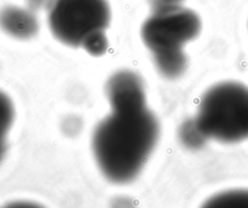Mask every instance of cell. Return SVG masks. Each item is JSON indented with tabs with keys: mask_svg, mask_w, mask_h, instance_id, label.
Segmentation results:
<instances>
[{
	"mask_svg": "<svg viewBox=\"0 0 248 208\" xmlns=\"http://www.w3.org/2000/svg\"><path fill=\"white\" fill-rule=\"evenodd\" d=\"M160 127L147 105L112 110L95 128L92 149L104 175L114 183L134 180L153 152Z\"/></svg>",
	"mask_w": 248,
	"mask_h": 208,
	"instance_id": "1",
	"label": "cell"
},
{
	"mask_svg": "<svg viewBox=\"0 0 248 208\" xmlns=\"http://www.w3.org/2000/svg\"><path fill=\"white\" fill-rule=\"evenodd\" d=\"M141 26V39L152 52L155 66L166 77L179 76L186 67L183 47L200 32V18L187 8L170 2L153 6Z\"/></svg>",
	"mask_w": 248,
	"mask_h": 208,
	"instance_id": "2",
	"label": "cell"
},
{
	"mask_svg": "<svg viewBox=\"0 0 248 208\" xmlns=\"http://www.w3.org/2000/svg\"><path fill=\"white\" fill-rule=\"evenodd\" d=\"M205 142L236 144L248 138V86L228 80L210 86L200 100L197 113L190 120Z\"/></svg>",
	"mask_w": 248,
	"mask_h": 208,
	"instance_id": "3",
	"label": "cell"
},
{
	"mask_svg": "<svg viewBox=\"0 0 248 208\" xmlns=\"http://www.w3.org/2000/svg\"><path fill=\"white\" fill-rule=\"evenodd\" d=\"M110 15L107 0H52L47 21L59 42L78 47L91 34L105 31Z\"/></svg>",
	"mask_w": 248,
	"mask_h": 208,
	"instance_id": "4",
	"label": "cell"
},
{
	"mask_svg": "<svg viewBox=\"0 0 248 208\" xmlns=\"http://www.w3.org/2000/svg\"><path fill=\"white\" fill-rule=\"evenodd\" d=\"M106 94L112 110L147 105L143 82L131 71H119L112 74L107 82Z\"/></svg>",
	"mask_w": 248,
	"mask_h": 208,
	"instance_id": "5",
	"label": "cell"
},
{
	"mask_svg": "<svg viewBox=\"0 0 248 208\" xmlns=\"http://www.w3.org/2000/svg\"><path fill=\"white\" fill-rule=\"evenodd\" d=\"M0 28L16 39L26 40L37 34L39 23L36 15L30 11L8 6L0 10Z\"/></svg>",
	"mask_w": 248,
	"mask_h": 208,
	"instance_id": "6",
	"label": "cell"
},
{
	"mask_svg": "<svg viewBox=\"0 0 248 208\" xmlns=\"http://www.w3.org/2000/svg\"><path fill=\"white\" fill-rule=\"evenodd\" d=\"M200 208H248V189L220 192L207 198Z\"/></svg>",
	"mask_w": 248,
	"mask_h": 208,
	"instance_id": "7",
	"label": "cell"
},
{
	"mask_svg": "<svg viewBox=\"0 0 248 208\" xmlns=\"http://www.w3.org/2000/svg\"><path fill=\"white\" fill-rule=\"evenodd\" d=\"M15 116L14 105L11 99L0 91V138H5L10 130Z\"/></svg>",
	"mask_w": 248,
	"mask_h": 208,
	"instance_id": "8",
	"label": "cell"
},
{
	"mask_svg": "<svg viewBox=\"0 0 248 208\" xmlns=\"http://www.w3.org/2000/svg\"><path fill=\"white\" fill-rule=\"evenodd\" d=\"M108 46V42L105 31H97L88 36L81 45L89 54L93 56L103 55Z\"/></svg>",
	"mask_w": 248,
	"mask_h": 208,
	"instance_id": "9",
	"label": "cell"
},
{
	"mask_svg": "<svg viewBox=\"0 0 248 208\" xmlns=\"http://www.w3.org/2000/svg\"><path fill=\"white\" fill-rule=\"evenodd\" d=\"M110 208H135L133 201L126 196H119L112 200Z\"/></svg>",
	"mask_w": 248,
	"mask_h": 208,
	"instance_id": "10",
	"label": "cell"
},
{
	"mask_svg": "<svg viewBox=\"0 0 248 208\" xmlns=\"http://www.w3.org/2000/svg\"><path fill=\"white\" fill-rule=\"evenodd\" d=\"M2 208H44L42 205L31 201H13Z\"/></svg>",
	"mask_w": 248,
	"mask_h": 208,
	"instance_id": "11",
	"label": "cell"
},
{
	"mask_svg": "<svg viewBox=\"0 0 248 208\" xmlns=\"http://www.w3.org/2000/svg\"><path fill=\"white\" fill-rule=\"evenodd\" d=\"M6 153V142L5 138H0V162L3 160Z\"/></svg>",
	"mask_w": 248,
	"mask_h": 208,
	"instance_id": "12",
	"label": "cell"
}]
</instances>
